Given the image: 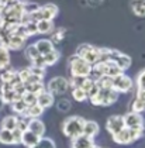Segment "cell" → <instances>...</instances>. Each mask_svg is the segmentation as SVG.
<instances>
[{
	"instance_id": "41",
	"label": "cell",
	"mask_w": 145,
	"mask_h": 148,
	"mask_svg": "<svg viewBox=\"0 0 145 148\" xmlns=\"http://www.w3.org/2000/svg\"><path fill=\"white\" fill-rule=\"evenodd\" d=\"M137 97H138L141 102L144 103V106H145V90H138V93H137Z\"/></svg>"
},
{
	"instance_id": "36",
	"label": "cell",
	"mask_w": 145,
	"mask_h": 148,
	"mask_svg": "<svg viewBox=\"0 0 145 148\" xmlns=\"http://www.w3.org/2000/svg\"><path fill=\"white\" fill-rule=\"evenodd\" d=\"M131 112H135V113H141V112H145L144 103L141 102L138 97H135V100L133 102V106H131Z\"/></svg>"
},
{
	"instance_id": "20",
	"label": "cell",
	"mask_w": 145,
	"mask_h": 148,
	"mask_svg": "<svg viewBox=\"0 0 145 148\" xmlns=\"http://www.w3.org/2000/svg\"><path fill=\"white\" fill-rule=\"evenodd\" d=\"M42 113H44V109L40 104L34 103V104L27 107V110L23 114V117H25V119H40L42 116Z\"/></svg>"
},
{
	"instance_id": "2",
	"label": "cell",
	"mask_w": 145,
	"mask_h": 148,
	"mask_svg": "<svg viewBox=\"0 0 145 148\" xmlns=\"http://www.w3.org/2000/svg\"><path fill=\"white\" fill-rule=\"evenodd\" d=\"M93 106H111L117 102L118 93L114 89H99L88 97Z\"/></svg>"
},
{
	"instance_id": "7",
	"label": "cell",
	"mask_w": 145,
	"mask_h": 148,
	"mask_svg": "<svg viewBox=\"0 0 145 148\" xmlns=\"http://www.w3.org/2000/svg\"><path fill=\"white\" fill-rule=\"evenodd\" d=\"M107 59L114 61L123 72H125L133 64V59H131L130 55H127L124 52H120L117 49H111V48H107Z\"/></svg>"
},
{
	"instance_id": "4",
	"label": "cell",
	"mask_w": 145,
	"mask_h": 148,
	"mask_svg": "<svg viewBox=\"0 0 145 148\" xmlns=\"http://www.w3.org/2000/svg\"><path fill=\"white\" fill-rule=\"evenodd\" d=\"M144 136V130H134V128H127L124 127L121 131L113 136V141L120 145H128L131 143H135Z\"/></svg>"
},
{
	"instance_id": "37",
	"label": "cell",
	"mask_w": 145,
	"mask_h": 148,
	"mask_svg": "<svg viewBox=\"0 0 145 148\" xmlns=\"http://www.w3.org/2000/svg\"><path fill=\"white\" fill-rule=\"evenodd\" d=\"M137 88L138 90H145V69H142L137 76Z\"/></svg>"
},
{
	"instance_id": "39",
	"label": "cell",
	"mask_w": 145,
	"mask_h": 148,
	"mask_svg": "<svg viewBox=\"0 0 145 148\" xmlns=\"http://www.w3.org/2000/svg\"><path fill=\"white\" fill-rule=\"evenodd\" d=\"M21 134H23V131H20L18 128H14V130H13V137H14V144H16V145L20 144V141H21Z\"/></svg>"
},
{
	"instance_id": "10",
	"label": "cell",
	"mask_w": 145,
	"mask_h": 148,
	"mask_svg": "<svg viewBox=\"0 0 145 148\" xmlns=\"http://www.w3.org/2000/svg\"><path fill=\"white\" fill-rule=\"evenodd\" d=\"M124 125L127 128H134V130H144V117L141 113L128 112L123 116Z\"/></svg>"
},
{
	"instance_id": "17",
	"label": "cell",
	"mask_w": 145,
	"mask_h": 148,
	"mask_svg": "<svg viewBox=\"0 0 145 148\" xmlns=\"http://www.w3.org/2000/svg\"><path fill=\"white\" fill-rule=\"evenodd\" d=\"M34 45H35V48L38 49V52H40L41 55H45V54H48V52H51V51L55 49V44H54L51 40H48V38L38 40L37 42H34Z\"/></svg>"
},
{
	"instance_id": "14",
	"label": "cell",
	"mask_w": 145,
	"mask_h": 148,
	"mask_svg": "<svg viewBox=\"0 0 145 148\" xmlns=\"http://www.w3.org/2000/svg\"><path fill=\"white\" fill-rule=\"evenodd\" d=\"M70 140H72V141H70V147L72 148H90L94 144L93 138L83 136V134L73 137V138H70Z\"/></svg>"
},
{
	"instance_id": "35",
	"label": "cell",
	"mask_w": 145,
	"mask_h": 148,
	"mask_svg": "<svg viewBox=\"0 0 145 148\" xmlns=\"http://www.w3.org/2000/svg\"><path fill=\"white\" fill-rule=\"evenodd\" d=\"M52 37H51V41L55 44V42H61L64 38H65V30L64 28H59V30H56V31H52L51 33Z\"/></svg>"
},
{
	"instance_id": "9",
	"label": "cell",
	"mask_w": 145,
	"mask_h": 148,
	"mask_svg": "<svg viewBox=\"0 0 145 148\" xmlns=\"http://www.w3.org/2000/svg\"><path fill=\"white\" fill-rule=\"evenodd\" d=\"M133 79L125 75V73H121L116 78H113V89L117 92L118 95L120 93H128V92L133 89Z\"/></svg>"
},
{
	"instance_id": "1",
	"label": "cell",
	"mask_w": 145,
	"mask_h": 148,
	"mask_svg": "<svg viewBox=\"0 0 145 148\" xmlns=\"http://www.w3.org/2000/svg\"><path fill=\"white\" fill-rule=\"evenodd\" d=\"M69 72L72 78H86L92 73V65L78 55L69 58Z\"/></svg>"
},
{
	"instance_id": "31",
	"label": "cell",
	"mask_w": 145,
	"mask_h": 148,
	"mask_svg": "<svg viewBox=\"0 0 145 148\" xmlns=\"http://www.w3.org/2000/svg\"><path fill=\"white\" fill-rule=\"evenodd\" d=\"M33 148H56V145H55V143H54V140H51V138L44 136L40 138L38 144Z\"/></svg>"
},
{
	"instance_id": "22",
	"label": "cell",
	"mask_w": 145,
	"mask_h": 148,
	"mask_svg": "<svg viewBox=\"0 0 145 148\" xmlns=\"http://www.w3.org/2000/svg\"><path fill=\"white\" fill-rule=\"evenodd\" d=\"M10 65V51L4 45H0V71L9 68Z\"/></svg>"
},
{
	"instance_id": "21",
	"label": "cell",
	"mask_w": 145,
	"mask_h": 148,
	"mask_svg": "<svg viewBox=\"0 0 145 148\" xmlns=\"http://www.w3.org/2000/svg\"><path fill=\"white\" fill-rule=\"evenodd\" d=\"M24 89H25V92H30V93H34V95H40L41 92L45 90V85L42 80L31 82V83H24Z\"/></svg>"
},
{
	"instance_id": "33",
	"label": "cell",
	"mask_w": 145,
	"mask_h": 148,
	"mask_svg": "<svg viewBox=\"0 0 145 148\" xmlns=\"http://www.w3.org/2000/svg\"><path fill=\"white\" fill-rule=\"evenodd\" d=\"M70 107H72V104H70V100H68V99H59L58 102H56V109L59 110V112H62V113H66L70 110Z\"/></svg>"
},
{
	"instance_id": "29",
	"label": "cell",
	"mask_w": 145,
	"mask_h": 148,
	"mask_svg": "<svg viewBox=\"0 0 145 148\" xmlns=\"http://www.w3.org/2000/svg\"><path fill=\"white\" fill-rule=\"evenodd\" d=\"M27 104L21 100V97L20 99H17V100H14V102L11 103V109H13V112L17 114H20V116H23V114L25 113V110H27Z\"/></svg>"
},
{
	"instance_id": "13",
	"label": "cell",
	"mask_w": 145,
	"mask_h": 148,
	"mask_svg": "<svg viewBox=\"0 0 145 148\" xmlns=\"http://www.w3.org/2000/svg\"><path fill=\"white\" fill-rule=\"evenodd\" d=\"M28 130L34 133L35 136H38L40 138L45 136V124L41 119H28Z\"/></svg>"
},
{
	"instance_id": "12",
	"label": "cell",
	"mask_w": 145,
	"mask_h": 148,
	"mask_svg": "<svg viewBox=\"0 0 145 148\" xmlns=\"http://www.w3.org/2000/svg\"><path fill=\"white\" fill-rule=\"evenodd\" d=\"M25 41H27V38H24L21 35L10 34L9 38H7V41H6V44H4V47H6L9 51H18V49H23V48H24Z\"/></svg>"
},
{
	"instance_id": "44",
	"label": "cell",
	"mask_w": 145,
	"mask_h": 148,
	"mask_svg": "<svg viewBox=\"0 0 145 148\" xmlns=\"http://www.w3.org/2000/svg\"><path fill=\"white\" fill-rule=\"evenodd\" d=\"M0 24H1V18H0Z\"/></svg>"
},
{
	"instance_id": "5",
	"label": "cell",
	"mask_w": 145,
	"mask_h": 148,
	"mask_svg": "<svg viewBox=\"0 0 145 148\" xmlns=\"http://www.w3.org/2000/svg\"><path fill=\"white\" fill-rule=\"evenodd\" d=\"M59 13L58 6L54 3H47L44 6H40L35 12H33L30 14V18L31 21H38V20H51L54 21L56 16Z\"/></svg>"
},
{
	"instance_id": "11",
	"label": "cell",
	"mask_w": 145,
	"mask_h": 148,
	"mask_svg": "<svg viewBox=\"0 0 145 148\" xmlns=\"http://www.w3.org/2000/svg\"><path fill=\"white\" fill-rule=\"evenodd\" d=\"M124 127V120H123V116H117V114H114V116H110L109 119H107V121H106V130L114 136V134H117L118 131H121Z\"/></svg>"
},
{
	"instance_id": "26",
	"label": "cell",
	"mask_w": 145,
	"mask_h": 148,
	"mask_svg": "<svg viewBox=\"0 0 145 148\" xmlns=\"http://www.w3.org/2000/svg\"><path fill=\"white\" fill-rule=\"evenodd\" d=\"M0 144H3V145H16V144H14L13 131L0 128Z\"/></svg>"
},
{
	"instance_id": "23",
	"label": "cell",
	"mask_w": 145,
	"mask_h": 148,
	"mask_svg": "<svg viewBox=\"0 0 145 148\" xmlns=\"http://www.w3.org/2000/svg\"><path fill=\"white\" fill-rule=\"evenodd\" d=\"M131 10L137 17H145V0H131Z\"/></svg>"
},
{
	"instance_id": "40",
	"label": "cell",
	"mask_w": 145,
	"mask_h": 148,
	"mask_svg": "<svg viewBox=\"0 0 145 148\" xmlns=\"http://www.w3.org/2000/svg\"><path fill=\"white\" fill-rule=\"evenodd\" d=\"M85 1H86V4H88L89 7H97V6L103 4L104 0H85Z\"/></svg>"
},
{
	"instance_id": "19",
	"label": "cell",
	"mask_w": 145,
	"mask_h": 148,
	"mask_svg": "<svg viewBox=\"0 0 145 148\" xmlns=\"http://www.w3.org/2000/svg\"><path fill=\"white\" fill-rule=\"evenodd\" d=\"M37 24V34H51L54 31V21L51 20H38Z\"/></svg>"
},
{
	"instance_id": "3",
	"label": "cell",
	"mask_w": 145,
	"mask_h": 148,
	"mask_svg": "<svg viewBox=\"0 0 145 148\" xmlns=\"http://www.w3.org/2000/svg\"><path fill=\"white\" fill-rule=\"evenodd\" d=\"M85 119L80 117V116H70L65 119L64 124H62V131L68 138H73L76 136L82 134V130H83V124H85Z\"/></svg>"
},
{
	"instance_id": "43",
	"label": "cell",
	"mask_w": 145,
	"mask_h": 148,
	"mask_svg": "<svg viewBox=\"0 0 145 148\" xmlns=\"http://www.w3.org/2000/svg\"><path fill=\"white\" fill-rule=\"evenodd\" d=\"M90 148H101V147H99V145H96V144H93V145H92Z\"/></svg>"
},
{
	"instance_id": "16",
	"label": "cell",
	"mask_w": 145,
	"mask_h": 148,
	"mask_svg": "<svg viewBox=\"0 0 145 148\" xmlns=\"http://www.w3.org/2000/svg\"><path fill=\"white\" fill-rule=\"evenodd\" d=\"M38 141H40V137L35 136V134H34V133H31L30 130H25V131H23L21 141H20V144H23L24 147L33 148V147H35V145L38 144Z\"/></svg>"
},
{
	"instance_id": "6",
	"label": "cell",
	"mask_w": 145,
	"mask_h": 148,
	"mask_svg": "<svg viewBox=\"0 0 145 148\" xmlns=\"http://www.w3.org/2000/svg\"><path fill=\"white\" fill-rule=\"evenodd\" d=\"M75 55L85 59L86 62H89L90 65H94L96 62L100 61V48L92 45V44H80L76 48Z\"/></svg>"
},
{
	"instance_id": "28",
	"label": "cell",
	"mask_w": 145,
	"mask_h": 148,
	"mask_svg": "<svg viewBox=\"0 0 145 148\" xmlns=\"http://www.w3.org/2000/svg\"><path fill=\"white\" fill-rule=\"evenodd\" d=\"M17 76V72L14 69H3L1 71V75H0V79H1V83H10L11 80Z\"/></svg>"
},
{
	"instance_id": "42",
	"label": "cell",
	"mask_w": 145,
	"mask_h": 148,
	"mask_svg": "<svg viewBox=\"0 0 145 148\" xmlns=\"http://www.w3.org/2000/svg\"><path fill=\"white\" fill-rule=\"evenodd\" d=\"M3 104H4V103H3V100H1V97H0V109L3 107Z\"/></svg>"
},
{
	"instance_id": "32",
	"label": "cell",
	"mask_w": 145,
	"mask_h": 148,
	"mask_svg": "<svg viewBox=\"0 0 145 148\" xmlns=\"http://www.w3.org/2000/svg\"><path fill=\"white\" fill-rule=\"evenodd\" d=\"M38 55H41V54L38 52V49L35 48V45H34V44H30V45L25 48V58H27L30 62H31L33 59H35Z\"/></svg>"
},
{
	"instance_id": "38",
	"label": "cell",
	"mask_w": 145,
	"mask_h": 148,
	"mask_svg": "<svg viewBox=\"0 0 145 148\" xmlns=\"http://www.w3.org/2000/svg\"><path fill=\"white\" fill-rule=\"evenodd\" d=\"M30 72L33 73V75H35V76H40V78H42L44 79V76H45V68H38V66H30Z\"/></svg>"
},
{
	"instance_id": "30",
	"label": "cell",
	"mask_w": 145,
	"mask_h": 148,
	"mask_svg": "<svg viewBox=\"0 0 145 148\" xmlns=\"http://www.w3.org/2000/svg\"><path fill=\"white\" fill-rule=\"evenodd\" d=\"M72 97L76 102H85V100H88V93L78 86H73L72 88Z\"/></svg>"
},
{
	"instance_id": "18",
	"label": "cell",
	"mask_w": 145,
	"mask_h": 148,
	"mask_svg": "<svg viewBox=\"0 0 145 148\" xmlns=\"http://www.w3.org/2000/svg\"><path fill=\"white\" fill-rule=\"evenodd\" d=\"M99 131H100L99 124H97L96 121H93V120H89V121H85L82 134L86 137H90V138H94V137L99 134Z\"/></svg>"
},
{
	"instance_id": "27",
	"label": "cell",
	"mask_w": 145,
	"mask_h": 148,
	"mask_svg": "<svg viewBox=\"0 0 145 148\" xmlns=\"http://www.w3.org/2000/svg\"><path fill=\"white\" fill-rule=\"evenodd\" d=\"M99 89H113V78L109 76H100L94 80Z\"/></svg>"
},
{
	"instance_id": "25",
	"label": "cell",
	"mask_w": 145,
	"mask_h": 148,
	"mask_svg": "<svg viewBox=\"0 0 145 148\" xmlns=\"http://www.w3.org/2000/svg\"><path fill=\"white\" fill-rule=\"evenodd\" d=\"M42 58H44L45 66H52V65H55L56 62L59 61L61 52H59L58 49H54V51H51V52H48V54L42 55Z\"/></svg>"
},
{
	"instance_id": "15",
	"label": "cell",
	"mask_w": 145,
	"mask_h": 148,
	"mask_svg": "<svg viewBox=\"0 0 145 148\" xmlns=\"http://www.w3.org/2000/svg\"><path fill=\"white\" fill-rule=\"evenodd\" d=\"M55 103V97H54V95L52 93H49V92L45 89L44 92H41L40 95H37V104H40L42 109H48V107H51L52 104Z\"/></svg>"
},
{
	"instance_id": "34",
	"label": "cell",
	"mask_w": 145,
	"mask_h": 148,
	"mask_svg": "<svg viewBox=\"0 0 145 148\" xmlns=\"http://www.w3.org/2000/svg\"><path fill=\"white\" fill-rule=\"evenodd\" d=\"M21 100L27 106H31L34 103H37V95H34V93H30V92H24L21 95Z\"/></svg>"
},
{
	"instance_id": "24",
	"label": "cell",
	"mask_w": 145,
	"mask_h": 148,
	"mask_svg": "<svg viewBox=\"0 0 145 148\" xmlns=\"http://www.w3.org/2000/svg\"><path fill=\"white\" fill-rule=\"evenodd\" d=\"M17 121H18V117H17V116H13V114L6 116V117L1 120V128L13 131L14 128H17Z\"/></svg>"
},
{
	"instance_id": "8",
	"label": "cell",
	"mask_w": 145,
	"mask_h": 148,
	"mask_svg": "<svg viewBox=\"0 0 145 148\" xmlns=\"http://www.w3.org/2000/svg\"><path fill=\"white\" fill-rule=\"evenodd\" d=\"M45 89L49 93H52L54 96L55 95L56 96H61V95H64L69 89V80L66 78H64V76H55V78H52L48 82Z\"/></svg>"
}]
</instances>
